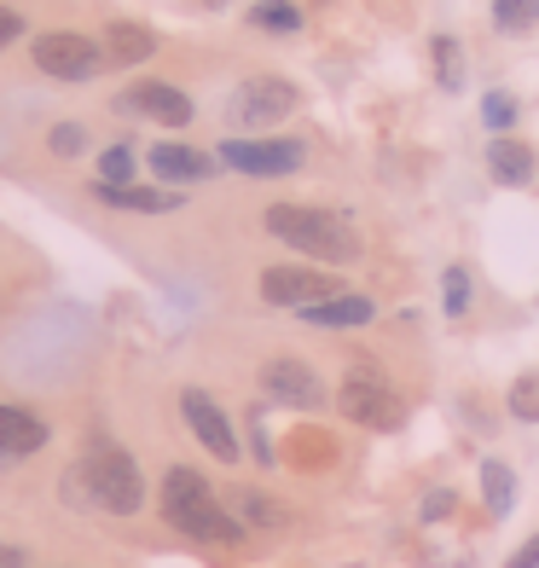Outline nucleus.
<instances>
[{"label": "nucleus", "mask_w": 539, "mask_h": 568, "mask_svg": "<svg viewBox=\"0 0 539 568\" xmlns=\"http://www.w3.org/2000/svg\"><path fill=\"white\" fill-rule=\"evenodd\" d=\"M99 174H105V186H134V151L111 145L105 158H99Z\"/></svg>", "instance_id": "nucleus-20"}, {"label": "nucleus", "mask_w": 539, "mask_h": 568, "mask_svg": "<svg viewBox=\"0 0 539 568\" xmlns=\"http://www.w3.org/2000/svg\"><path fill=\"white\" fill-rule=\"evenodd\" d=\"M35 64L53 82H88V75L105 70V47L75 30H47V36H35Z\"/></svg>", "instance_id": "nucleus-4"}, {"label": "nucleus", "mask_w": 539, "mask_h": 568, "mask_svg": "<svg viewBox=\"0 0 539 568\" xmlns=\"http://www.w3.org/2000/svg\"><path fill=\"white\" fill-rule=\"evenodd\" d=\"M23 36V18L12 12V7H0V53H7V47Z\"/></svg>", "instance_id": "nucleus-28"}, {"label": "nucleus", "mask_w": 539, "mask_h": 568, "mask_svg": "<svg viewBox=\"0 0 539 568\" xmlns=\"http://www.w3.org/2000/svg\"><path fill=\"white\" fill-rule=\"evenodd\" d=\"M157 53V36L140 30V23H111L105 30V64H145Z\"/></svg>", "instance_id": "nucleus-17"}, {"label": "nucleus", "mask_w": 539, "mask_h": 568, "mask_svg": "<svg viewBox=\"0 0 539 568\" xmlns=\"http://www.w3.org/2000/svg\"><path fill=\"white\" fill-rule=\"evenodd\" d=\"M337 406L348 412L354 424H366V429H400V424H406L400 395H395V389H383L377 377H348V383H343V395H337Z\"/></svg>", "instance_id": "nucleus-6"}, {"label": "nucleus", "mask_w": 539, "mask_h": 568, "mask_svg": "<svg viewBox=\"0 0 539 568\" xmlns=\"http://www.w3.org/2000/svg\"><path fill=\"white\" fill-rule=\"evenodd\" d=\"M481 494H487V505H494V516H505L510 505H517V476H510L505 464H481Z\"/></svg>", "instance_id": "nucleus-18"}, {"label": "nucleus", "mask_w": 539, "mask_h": 568, "mask_svg": "<svg viewBox=\"0 0 539 568\" xmlns=\"http://www.w3.org/2000/svg\"><path fill=\"white\" fill-rule=\"evenodd\" d=\"M255 23H262V30H285V36H291L302 18H296L291 0H262V7H255Z\"/></svg>", "instance_id": "nucleus-22"}, {"label": "nucleus", "mask_w": 539, "mask_h": 568, "mask_svg": "<svg viewBox=\"0 0 539 568\" xmlns=\"http://www.w3.org/2000/svg\"><path fill=\"white\" fill-rule=\"evenodd\" d=\"M210 7H226V0H210Z\"/></svg>", "instance_id": "nucleus-32"}, {"label": "nucleus", "mask_w": 539, "mask_h": 568, "mask_svg": "<svg viewBox=\"0 0 539 568\" xmlns=\"http://www.w3.org/2000/svg\"><path fill=\"white\" fill-rule=\"evenodd\" d=\"M99 203H111V210H134V215H169L180 210L174 192H151V186H105L99 180Z\"/></svg>", "instance_id": "nucleus-16"}, {"label": "nucleus", "mask_w": 539, "mask_h": 568, "mask_svg": "<svg viewBox=\"0 0 539 568\" xmlns=\"http://www.w3.org/2000/svg\"><path fill=\"white\" fill-rule=\"evenodd\" d=\"M505 568H539V534H533V539H528V546H522L517 557H510Z\"/></svg>", "instance_id": "nucleus-29"}, {"label": "nucleus", "mask_w": 539, "mask_h": 568, "mask_svg": "<svg viewBox=\"0 0 539 568\" xmlns=\"http://www.w3.org/2000/svg\"><path fill=\"white\" fill-rule=\"evenodd\" d=\"M215 158H221L226 169H238V174L273 180V174H296L302 158H307V145H302V140H226Z\"/></svg>", "instance_id": "nucleus-5"}, {"label": "nucleus", "mask_w": 539, "mask_h": 568, "mask_svg": "<svg viewBox=\"0 0 539 568\" xmlns=\"http://www.w3.org/2000/svg\"><path fill=\"white\" fill-rule=\"evenodd\" d=\"M0 568H23V557H18L12 546H0Z\"/></svg>", "instance_id": "nucleus-31"}, {"label": "nucleus", "mask_w": 539, "mask_h": 568, "mask_svg": "<svg viewBox=\"0 0 539 568\" xmlns=\"http://www.w3.org/2000/svg\"><path fill=\"white\" fill-rule=\"evenodd\" d=\"M64 494H70V499H75V494H88L93 505H105V510L128 516V510H140L145 481H140V464L128 458L122 447L99 442V447L82 458V470H70V476H64Z\"/></svg>", "instance_id": "nucleus-3"}, {"label": "nucleus", "mask_w": 539, "mask_h": 568, "mask_svg": "<svg viewBox=\"0 0 539 568\" xmlns=\"http://www.w3.org/2000/svg\"><path fill=\"white\" fill-rule=\"evenodd\" d=\"M435 70H441V88H465V59H458V41H435Z\"/></svg>", "instance_id": "nucleus-21"}, {"label": "nucleus", "mask_w": 539, "mask_h": 568, "mask_svg": "<svg viewBox=\"0 0 539 568\" xmlns=\"http://www.w3.org/2000/svg\"><path fill=\"white\" fill-rule=\"evenodd\" d=\"M47 145H53L59 158H75V151L88 145V134H82V128H75V122H59V128H53V140H47Z\"/></svg>", "instance_id": "nucleus-26"}, {"label": "nucleus", "mask_w": 539, "mask_h": 568, "mask_svg": "<svg viewBox=\"0 0 539 568\" xmlns=\"http://www.w3.org/2000/svg\"><path fill=\"white\" fill-rule=\"evenodd\" d=\"M291 111H296V88L278 82V75H255V82H244L238 99H233V116L244 128H267V122L291 116Z\"/></svg>", "instance_id": "nucleus-8"}, {"label": "nucleus", "mask_w": 539, "mask_h": 568, "mask_svg": "<svg viewBox=\"0 0 539 568\" xmlns=\"http://www.w3.org/2000/svg\"><path fill=\"white\" fill-rule=\"evenodd\" d=\"M487 169H494L499 186H528L533 180V151L522 140H494L487 145Z\"/></svg>", "instance_id": "nucleus-15"}, {"label": "nucleus", "mask_w": 539, "mask_h": 568, "mask_svg": "<svg viewBox=\"0 0 539 568\" xmlns=\"http://www.w3.org/2000/svg\"><path fill=\"white\" fill-rule=\"evenodd\" d=\"M180 412H186V424H192V435L203 447H210L221 464H233L238 458V435H233V424H226V412L203 395V389H186L180 395Z\"/></svg>", "instance_id": "nucleus-9"}, {"label": "nucleus", "mask_w": 539, "mask_h": 568, "mask_svg": "<svg viewBox=\"0 0 539 568\" xmlns=\"http://www.w3.org/2000/svg\"><path fill=\"white\" fill-rule=\"evenodd\" d=\"M267 232L278 244L314 255V262H354V255H359L354 221L330 215V210H307V203H273V210H267Z\"/></svg>", "instance_id": "nucleus-1"}, {"label": "nucleus", "mask_w": 539, "mask_h": 568, "mask_svg": "<svg viewBox=\"0 0 539 568\" xmlns=\"http://www.w3.org/2000/svg\"><path fill=\"white\" fill-rule=\"evenodd\" d=\"M510 412H517L522 424H539V377H522L517 389H510Z\"/></svg>", "instance_id": "nucleus-24"}, {"label": "nucleus", "mask_w": 539, "mask_h": 568, "mask_svg": "<svg viewBox=\"0 0 539 568\" xmlns=\"http://www.w3.org/2000/svg\"><path fill=\"white\" fill-rule=\"evenodd\" d=\"M481 116H487V128H510V122H517V105H510L505 93H487V105H481Z\"/></svg>", "instance_id": "nucleus-27"}, {"label": "nucleus", "mask_w": 539, "mask_h": 568, "mask_svg": "<svg viewBox=\"0 0 539 568\" xmlns=\"http://www.w3.org/2000/svg\"><path fill=\"white\" fill-rule=\"evenodd\" d=\"M215 163L221 158H203V151H192V145H151V169H157L163 180H180V186H192V180H210L215 174Z\"/></svg>", "instance_id": "nucleus-14"}, {"label": "nucleus", "mask_w": 539, "mask_h": 568, "mask_svg": "<svg viewBox=\"0 0 539 568\" xmlns=\"http://www.w3.org/2000/svg\"><path fill=\"white\" fill-rule=\"evenodd\" d=\"M122 111H140V116H157L169 128H186L192 122V99L169 88V82H140V88H128L122 93Z\"/></svg>", "instance_id": "nucleus-11"}, {"label": "nucleus", "mask_w": 539, "mask_h": 568, "mask_svg": "<svg viewBox=\"0 0 539 568\" xmlns=\"http://www.w3.org/2000/svg\"><path fill=\"white\" fill-rule=\"evenodd\" d=\"M494 23L499 30H528V23H539V0H494Z\"/></svg>", "instance_id": "nucleus-19"}, {"label": "nucleus", "mask_w": 539, "mask_h": 568, "mask_svg": "<svg viewBox=\"0 0 539 568\" xmlns=\"http://www.w3.org/2000/svg\"><path fill=\"white\" fill-rule=\"evenodd\" d=\"M163 516H169V528L192 534V539H221V546H238L244 539V523L215 505L210 481H203L197 470H186V464H174V470L163 476Z\"/></svg>", "instance_id": "nucleus-2"}, {"label": "nucleus", "mask_w": 539, "mask_h": 568, "mask_svg": "<svg viewBox=\"0 0 539 568\" xmlns=\"http://www.w3.org/2000/svg\"><path fill=\"white\" fill-rule=\"evenodd\" d=\"M441 302H447V314H465V307H470V273H465V267H447Z\"/></svg>", "instance_id": "nucleus-23"}, {"label": "nucleus", "mask_w": 539, "mask_h": 568, "mask_svg": "<svg viewBox=\"0 0 539 568\" xmlns=\"http://www.w3.org/2000/svg\"><path fill=\"white\" fill-rule=\"evenodd\" d=\"M262 389L278 400V406H319L325 389H319V377L302 366V359H267L262 366Z\"/></svg>", "instance_id": "nucleus-10"}, {"label": "nucleus", "mask_w": 539, "mask_h": 568, "mask_svg": "<svg viewBox=\"0 0 539 568\" xmlns=\"http://www.w3.org/2000/svg\"><path fill=\"white\" fill-rule=\"evenodd\" d=\"M372 296H354V291H337V296H325L314 307H302V320L307 325H325V331H348V325H372Z\"/></svg>", "instance_id": "nucleus-13"}, {"label": "nucleus", "mask_w": 539, "mask_h": 568, "mask_svg": "<svg viewBox=\"0 0 539 568\" xmlns=\"http://www.w3.org/2000/svg\"><path fill=\"white\" fill-rule=\"evenodd\" d=\"M238 510L250 516V523H285V510H278L273 499H262V494H238Z\"/></svg>", "instance_id": "nucleus-25"}, {"label": "nucleus", "mask_w": 539, "mask_h": 568, "mask_svg": "<svg viewBox=\"0 0 539 568\" xmlns=\"http://www.w3.org/2000/svg\"><path fill=\"white\" fill-rule=\"evenodd\" d=\"M424 516H429V523H435V516H452V494H429L424 499Z\"/></svg>", "instance_id": "nucleus-30"}, {"label": "nucleus", "mask_w": 539, "mask_h": 568, "mask_svg": "<svg viewBox=\"0 0 539 568\" xmlns=\"http://www.w3.org/2000/svg\"><path fill=\"white\" fill-rule=\"evenodd\" d=\"M47 447V424L23 406H0V458H30Z\"/></svg>", "instance_id": "nucleus-12"}, {"label": "nucleus", "mask_w": 539, "mask_h": 568, "mask_svg": "<svg viewBox=\"0 0 539 568\" xmlns=\"http://www.w3.org/2000/svg\"><path fill=\"white\" fill-rule=\"evenodd\" d=\"M262 296L273 307H314L325 296H337V278L319 267H267L262 273Z\"/></svg>", "instance_id": "nucleus-7"}]
</instances>
